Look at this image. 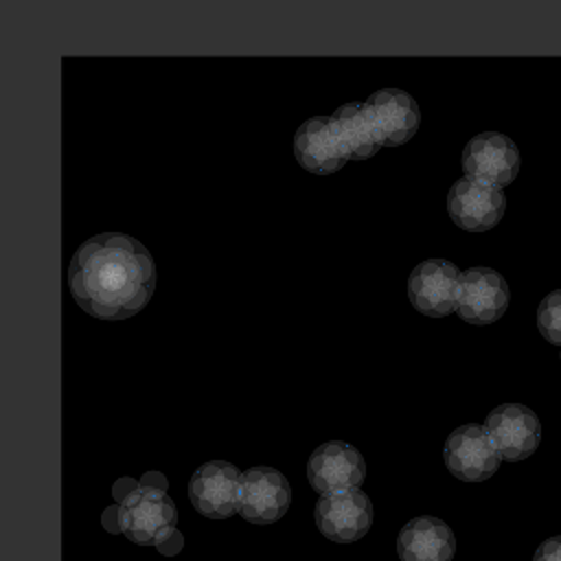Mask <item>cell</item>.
<instances>
[{
    "label": "cell",
    "instance_id": "obj_1",
    "mask_svg": "<svg viewBox=\"0 0 561 561\" xmlns=\"http://www.w3.org/2000/svg\"><path fill=\"white\" fill-rule=\"evenodd\" d=\"M75 302L99 320L136 316L156 289V265L134 237L103 232L83 241L68 265Z\"/></svg>",
    "mask_w": 561,
    "mask_h": 561
},
{
    "label": "cell",
    "instance_id": "obj_2",
    "mask_svg": "<svg viewBox=\"0 0 561 561\" xmlns=\"http://www.w3.org/2000/svg\"><path fill=\"white\" fill-rule=\"evenodd\" d=\"M178 524L173 500L158 486L140 484L118 506V526L140 546H160Z\"/></svg>",
    "mask_w": 561,
    "mask_h": 561
},
{
    "label": "cell",
    "instance_id": "obj_3",
    "mask_svg": "<svg viewBox=\"0 0 561 561\" xmlns=\"http://www.w3.org/2000/svg\"><path fill=\"white\" fill-rule=\"evenodd\" d=\"M241 471L226 460H210L197 467L188 482V497L197 513L210 519H226L239 513Z\"/></svg>",
    "mask_w": 561,
    "mask_h": 561
},
{
    "label": "cell",
    "instance_id": "obj_4",
    "mask_svg": "<svg viewBox=\"0 0 561 561\" xmlns=\"http://www.w3.org/2000/svg\"><path fill=\"white\" fill-rule=\"evenodd\" d=\"M462 171L467 180L502 188L519 173V151L504 134H478L462 151Z\"/></svg>",
    "mask_w": 561,
    "mask_h": 561
},
{
    "label": "cell",
    "instance_id": "obj_5",
    "mask_svg": "<svg viewBox=\"0 0 561 561\" xmlns=\"http://www.w3.org/2000/svg\"><path fill=\"white\" fill-rule=\"evenodd\" d=\"M508 285L491 267H469L460 274L456 291V311L469 324H491L508 307Z\"/></svg>",
    "mask_w": 561,
    "mask_h": 561
},
{
    "label": "cell",
    "instance_id": "obj_6",
    "mask_svg": "<svg viewBox=\"0 0 561 561\" xmlns=\"http://www.w3.org/2000/svg\"><path fill=\"white\" fill-rule=\"evenodd\" d=\"M445 465L451 476L465 482H482L500 467V454L482 425H462L454 430L443 449Z\"/></svg>",
    "mask_w": 561,
    "mask_h": 561
},
{
    "label": "cell",
    "instance_id": "obj_7",
    "mask_svg": "<svg viewBox=\"0 0 561 561\" xmlns=\"http://www.w3.org/2000/svg\"><path fill=\"white\" fill-rule=\"evenodd\" d=\"M318 530L337 543H348L364 537L373 524V504L359 489L320 495L316 511Z\"/></svg>",
    "mask_w": 561,
    "mask_h": 561
},
{
    "label": "cell",
    "instance_id": "obj_8",
    "mask_svg": "<svg viewBox=\"0 0 561 561\" xmlns=\"http://www.w3.org/2000/svg\"><path fill=\"white\" fill-rule=\"evenodd\" d=\"M307 478L309 484L322 495L357 489L366 478V462L353 445L331 440L316 447L309 456Z\"/></svg>",
    "mask_w": 561,
    "mask_h": 561
},
{
    "label": "cell",
    "instance_id": "obj_9",
    "mask_svg": "<svg viewBox=\"0 0 561 561\" xmlns=\"http://www.w3.org/2000/svg\"><path fill=\"white\" fill-rule=\"evenodd\" d=\"M291 502L287 478L272 467H252L241 476L239 515L252 524L280 519Z\"/></svg>",
    "mask_w": 561,
    "mask_h": 561
},
{
    "label": "cell",
    "instance_id": "obj_10",
    "mask_svg": "<svg viewBox=\"0 0 561 561\" xmlns=\"http://www.w3.org/2000/svg\"><path fill=\"white\" fill-rule=\"evenodd\" d=\"M500 458L517 462L528 458L541 438L537 414L519 403H504L489 412L484 423Z\"/></svg>",
    "mask_w": 561,
    "mask_h": 561
},
{
    "label": "cell",
    "instance_id": "obj_11",
    "mask_svg": "<svg viewBox=\"0 0 561 561\" xmlns=\"http://www.w3.org/2000/svg\"><path fill=\"white\" fill-rule=\"evenodd\" d=\"M460 274L462 272L445 259H427L419 263L408 278L410 302L425 316H447L456 307Z\"/></svg>",
    "mask_w": 561,
    "mask_h": 561
},
{
    "label": "cell",
    "instance_id": "obj_12",
    "mask_svg": "<svg viewBox=\"0 0 561 561\" xmlns=\"http://www.w3.org/2000/svg\"><path fill=\"white\" fill-rule=\"evenodd\" d=\"M506 208L502 188L473 180H458L447 195V213L451 221L469 232H484L493 228Z\"/></svg>",
    "mask_w": 561,
    "mask_h": 561
},
{
    "label": "cell",
    "instance_id": "obj_13",
    "mask_svg": "<svg viewBox=\"0 0 561 561\" xmlns=\"http://www.w3.org/2000/svg\"><path fill=\"white\" fill-rule=\"evenodd\" d=\"M366 107L381 145H403L414 136L419 127V105L403 90H379L368 99Z\"/></svg>",
    "mask_w": 561,
    "mask_h": 561
},
{
    "label": "cell",
    "instance_id": "obj_14",
    "mask_svg": "<svg viewBox=\"0 0 561 561\" xmlns=\"http://www.w3.org/2000/svg\"><path fill=\"white\" fill-rule=\"evenodd\" d=\"M294 156L300 167L311 173H333L348 160L331 116H313L298 127L294 136Z\"/></svg>",
    "mask_w": 561,
    "mask_h": 561
},
{
    "label": "cell",
    "instance_id": "obj_15",
    "mask_svg": "<svg viewBox=\"0 0 561 561\" xmlns=\"http://www.w3.org/2000/svg\"><path fill=\"white\" fill-rule=\"evenodd\" d=\"M456 539L451 528L438 517H414L397 537L401 561H451Z\"/></svg>",
    "mask_w": 561,
    "mask_h": 561
},
{
    "label": "cell",
    "instance_id": "obj_16",
    "mask_svg": "<svg viewBox=\"0 0 561 561\" xmlns=\"http://www.w3.org/2000/svg\"><path fill=\"white\" fill-rule=\"evenodd\" d=\"M331 121L346 158L364 160L379 151L381 140L375 131L366 103H346L331 116Z\"/></svg>",
    "mask_w": 561,
    "mask_h": 561
},
{
    "label": "cell",
    "instance_id": "obj_17",
    "mask_svg": "<svg viewBox=\"0 0 561 561\" xmlns=\"http://www.w3.org/2000/svg\"><path fill=\"white\" fill-rule=\"evenodd\" d=\"M537 329L550 342L561 346V289L550 291L537 307Z\"/></svg>",
    "mask_w": 561,
    "mask_h": 561
},
{
    "label": "cell",
    "instance_id": "obj_18",
    "mask_svg": "<svg viewBox=\"0 0 561 561\" xmlns=\"http://www.w3.org/2000/svg\"><path fill=\"white\" fill-rule=\"evenodd\" d=\"M533 561H561V535L546 539L537 550Z\"/></svg>",
    "mask_w": 561,
    "mask_h": 561
},
{
    "label": "cell",
    "instance_id": "obj_19",
    "mask_svg": "<svg viewBox=\"0 0 561 561\" xmlns=\"http://www.w3.org/2000/svg\"><path fill=\"white\" fill-rule=\"evenodd\" d=\"M162 543H169V546H160V548H158L162 554H175V552H180V548H182V535H180L178 530H173Z\"/></svg>",
    "mask_w": 561,
    "mask_h": 561
},
{
    "label": "cell",
    "instance_id": "obj_20",
    "mask_svg": "<svg viewBox=\"0 0 561 561\" xmlns=\"http://www.w3.org/2000/svg\"><path fill=\"white\" fill-rule=\"evenodd\" d=\"M140 484H145V486H158V484H160V489H167V480H164L162 476H158L156 471L147 473V476L140 480Z\"/></svg>",
    "mask_w": 561,
    "mask_h": 561
},
{
    "label": "cell",
    "instance_id": "obj_21",
    "mask_svg": "<svg viewBox=\"0 0 561 561\" xmlns=\"http://www.w3.org/2000/svg\"><path fill=\"white\" fill-rule=\"evenodd\" d=\"M114 515H118V508L116 506H112L105 515H103V524L112 530V533H116V530H121V526L118 524H114Z\"/></svg>",
    "mask_w": 561,
    "mask_h": 561
}]
</instances>
